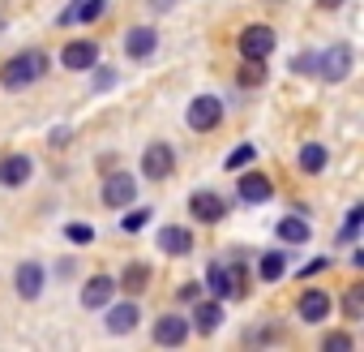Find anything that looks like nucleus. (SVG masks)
<instances>
[{
	"instance_id": "obj_32",
	"label": "nucleus",
	"mask_w": 364,
	"mask_h": 352,
	"mask_svg": "<svg viewBox=\"0 0 364 352\" xmlns=\"http://www.w3.org/2000/svg\"><path fill=\"white\" fill-rule=\"evenodd\" d=\"M112 82H116V73H112V69H99V73H95V86H99V90H107Z\"/></svg>"
},
{
	"instance_id": "obj_28",
	"label": "nucleus",
	"mask_w": 364,
	"mask_h": 352,
	"mask_svg": "<svg viewBox=\"0 0 364 352\" xmlns=\"http://www.w3.org/2000/svg\"><path fill=\"white\" fill-rule=\"evenodd\" d=\"M146 219H150V211L137 207V211H129V215L120 219V228H124V232H137V228H146Z\"/></svg>"
},
{
	"instance_id": "obj_33",
	"label": "nucleus",
	"mask_w": 364,
	"mask_h": 352,
	"mask_svg": "<svg viewBox=\"0 0 364 352\" xmlns=\"http://www.w3.org/2000/svg\"><path fill=\"white\" fill-rule=\"evenodd\" d=\"M326 266H330V262H326V258H317V262H309V266H304V271H300V275H304V279H309V275H317V271H326Z\"/></svg>"
},
{
	"instance_id": "obj_25",
	"label": "nucleus",
	"mask_w": 364,
	"mask_h": 352,
	"mask_svg": "<svg viewBox=\"0 0 364 352\" xmlns=\"http://www.w3.org/2000/svg\"><path fill=\"white\" fill-rule=\"evenodd\" d=\"M300 167H304V172H321V167H326V146H321V142H309V146L300 150Z\"/></svg>"
},
{
	"instance_id": "obj_21",
	"label": "nucleus",
	"mask_w": 364,
	"mask_h": 352,
	"mask_svg": "<svg viewBox=\"0 0 364 352\" xmlns=\"http://www.w3.org/2000/svg\"><path fill=\"white\" fill-rule=\"evenodd\" d=\"M103 9H107V0H82L77 9L60 14V26H69V22H95V18H103Z\"/></svg>"
},
{
	"instance_id": "obj_10",
	"label": "nucleus",
	"mask_w": 364,
	"mask_h": 352,
	"mask_svg": "<svg viewBox=\"0 0 364 352\" xmlns=\"http://www.w3.org/2000/svg\"><path fill=\"white\" fill-rule=\"evenodd\" d=\"M185 339H189V318H180V314H163V318L154 322V343L176 348V343H185Z\"/></svg>"
},
{
	"instance_id": "obj_14",
	"label": "nucleus",
	"mask_w": 364,
	"mask_h": 352,
	"mask_svg": "<svg viewBox=\"0 0 364 352\" xmlns=\"http://www.w3.org/2000/svg\"><path fill=\"white\" fill-rule=\"evenodd\" d=\"M154 48H159V35H154L150 26H133V31L124 35V52H129L133 61H146V56H154Z\"/></svg>"
},
{
	"instance_id": "obj_29",
	"label": "nucleus",
	"mask_w": 364,
	"mask_h": 352,
	"mask_svg": "<svg viewBox=\"0 0 364 352\" xmlns=\"http://www.w3.org/2000/svg\"><path fill=\"white\" fill-rule=\"evenodd\" d=\"M65 237H69L73 245H90V241H95V228H86V224H69Z\"/></svg>"
},
{
	"instance_id": "obj_3",
	"label": "nucleus",
	"mask_w": 364,
	"mask_h": 352,
	"mask_svg": "<svg viewBox=\"0 0 364 352\" xmlns=\"http://www.w3.org/2000/svg\"><path fill=\"white\" fill-rule=\"evenodd\" d=\"M185 120H189V129H198V133H210V129L223 120V99H215V95H198V99L189 103Z\"/></svg>"
},
{
	"instance_id": "obj_8",
	"label": "nucleus",
	"mask_w": 364,
	"mask_h": 352,
	"mask_svg": "<svg viewBox=\"0 0 364 352\" xmlns=\"http://www.w3.org/2000/svg\"><path fill=\"white\" fill-rule=\"evenodd\" d=\"M60 65H65V69H95V65H99V43H95V39H73V43L60 52Z\"/></svg>"
},
{
	"instance_id": "obj_19",
	"label": "nucleus",
	"mask_w": 364,
	"mask_h": 352,
	"mask_svg": "<svg viewBox=\"0 0 364 352\" xmlns=\"http://www.w3.org/2000/svg\"><path fill=\"white\" fill-rule=\"evenodd\" d=\"M146 284H150V266H146V262H129L116 288H124V292H133V296H137V292H146Z\"/></svg>"
},
{
	"instance_id": "obj_9",
	"label": "nucleus",
	"mask_w": 364,
	"mask_h": 352,
	"mask_svg": "<svg viewBox=\"0 0 364 352\" xmlns=\"http://www.w3.org/2000/svg\"><path fill=\"white\" fill-rule=\"evenodd\" d=\"M206 284H210V292H215L219 301H228V296H240V271H236V266H223V262H215V266L206 271Z\"/></svg>"
},
{
	"instance_id": "obj_15",
	"label": "nucleus",
	"mask_w": 364,
	"mask_h": 352,
	"mask_svg": "<svg viewBox=\"0 0 364 352\" xmlns=\"http://www.w3.org/2000/svg\"><path fill=\"white\" fill-rule=\"evenodd\" d=\"M330 292H321V288H309L304 296H300V318L304 322H326L330 318Z\"/></svg>"
},
{
	"instance_id": "obj_13",
	"label": "nucleus",
	"mask_w": 364,
	"mask_h": 352,
	"mask_svg": "<svg viewBox=\"0 0 364 352\" xmlns=\"http://www.w3.org/2000/svg\"><path fill=\"white\" fill-rule=\"evenodd\" d=\"M14 288H18L22 301H35V296L43 292V266H39V262H22L18 275H14Z\"/></svg>"
},
{
	"instance_id": "obj_27",
	"label": "nucleus",
	"mask_w": 364,
	"mask_h": 352,
	"mask_svg": "<svg viewBox=\"0 0 364 352\" xmlns=\"http://www.w3.org/2000/svg\"><path fill=\"white\" fill-rule=\"evenodd\" d=\"M253 155H257V146H249V142H245V146H236V150L228 155V172H236V167H245V163H249Z\"/></svg>"
},
{
	"instance_id": "obj_22",
	"label": "nucleus",
	"mask_w": 364,
	"mask_h": 352,
	"mask_svg": "<svg viewBox=\"0 0 364 352\" xmlns=\"http://www.w3.org/2000/svg\"><path fill=\"white\" fill-rule=\"evenodd\" d=\"M283 271H287V258H283L279 249H270V254H262V262H257V275H262L266 284H274V279H283Z\"/></svg>"
},
{
	"instance_id": "obj_23",
	"label": "nucleus",
	"mask_w": 364,
	"mask_h": 352,
	"mask_svg": "<svg viewBox=\"0 0 364 352\" xmlns=\"http://www.w3.org/2000/svg\"><path fill=\"white\" fill-rule=\"evenodd\" d=\"M279 241L304 245V241H309V224H304V219H283V224H279Z\"/></svg>"
},
{
	"instance_id": "obj_20",
	"label": "nucleus",
	"mask_w": 364,
	"mask_h": 352,
	"mask_svg": "<svg viewBox=\"0 0 364 352\" xmlns=\"http://www.w3.org/2000/svg\"><path fill=\"white\" fill-rule=\"evenodd\" d=\"M219 322H223V305H219V301H206V305H198V309H193V326H198L202 335L219 331Z\"/></svg>"
},
{
	"instance_id": "obj_24",
	"label": "nucleus",
	"mask_w": 364,
	"mask_h": 352,
	"mask_svg": "<svg viewBox=\"0 0 364 352\" xmlns=\"http://www.w3.org/2000/svg\"><path fill=\"white\" fill-rule=\"evenodd\" d=\"M343 314H347V322H360V318H364V284H351V288H347Z\"/></svg>"
},
{
	"instance_id": "obj_7",
	"label": "nucleus",
	"mask_w": 364,
	"mask_h": 352,
	"mask_svg": "<svg viewBox=\"0 0 364 352\" xmlns=\"http://www.w3.org/2000/svg\"><path fill=\"white\" fill-rule=\"evenodd\" d=\"M270 198H274V185H270L266 172H245V176H240V202L262 207V202H270Z\"/></svg>"
},
{
	"instance_id": "obj_6",
	"label": "nucleus",
	"mask_w": 364,
	"mask_h": 352,
	"mask_svg": "<svg viewBox=\"0 0 364 352\" xmlns=\"http://www.w3.org/2000/svg\"><path fill=\"white\" fill-rule=\"evenodd\" d=\"M133 198H137V185H133V176H129V172H112L107 181H103V202H107V207L124 211Z\"/></svg>"
},
{
	"instance_id": "obj_16",
	"label": "nucleus",
	"mask_w": 364,
	"mask_h": 352,
	"mask_svg": "<svg viewBox=\"0 0 364 352\" xmlns=\"http://www.w3.org/2000/svg\"><path fill=\"white\" fill-rule=\"evenodd\" d=\"M112 292H116V279H107V275H95V279L82 288V305H86V309H103V305L112 301Z\"/></svg>"
},
{
	"instance_id": "obj_17",
	"label": "nucleus",
	"mask_w": 364,
	"mask_h": 352,
	"mask_svg": "<svg viewBox=\"0 0 364 352\" xmlns=\"http://www.w3.org/2000/svg\"><path fill=\"white\" fill-rule=\"evenodd\" d=\"M159 249L167 254H193V232L189 228H159Z\"/></svg>"
},
{
	"instance_id": "obj_35",
	"label": "nucleus",
	"mask_w": 364,
	"mask_h": 352,
	"mask_svg": "<svg viewBox=\"0 0 364 352\" xmlns=\"http://www.w3.org/2000/svg\"><path fill=\"white\" fill-rule=\"evenodd\" d=\"M343 0H317V9H338Z\"/></svg>"
},
{
	"instance_id": "obj_30",
	"label": "nucleus",
	"mask_w": 364,
	"mask_h": 352,
	"mask_svg": "<svg viewBox=\"0 0 364 352\" xmlns=\"http://www.w3.org/2000/svg\"><path fill=\"white\" fill-rule=\"evenodd\" d=\"M321 348H326V352H347V348H351V335L334 331V335H326V339H321Z\"/></svg>"
},
{
	"instance_id": "obj_26",
	"label": "nucleus",
	"mask_w": 364,
	"mask_h": 352,
	"mask_svg": "<svg viewBox=\"0 0 364 352\" xmlns=\"http://www.w3.org/2000/svg\"><path fill=\"white\" fill-rule=\"evenodd\" d=\"M262 82H266V61H245L240 86H262Z\"/></svg>"
},
{
	"instance_id": "obj_2",
	"label": "nucleus",
	"mask_w": 364,
	"mask_h": 352,
	"mask_svg": "<svg viewBox=\"0 0 364 352\" xmlns=\"http://www.w3.org/2000/svg\"><path fill=\"white\" fill-rule=\"evenodd\" d=\"M274 43H279L274 26L253 22V26H245V31H240V56H245V61H266V56L274 52Z\"/></svg>"
},
{
	"instance_id": "obj_1",
	"label": "nucleus",
	"mask_w": 364,
	"mask_h": 352,
	"mask_svg": "<svg viewBox=\"0 0 364 352\" xmlns=\"http://www.w3.org/2000/svg\"><path fill=\"white\" fill-rule=\"evenodd\" d=\"M43 73H48V56H43V52H22V56H14V61L0 65V86L22 90V86L39 82Z\"/></svg>"
},
{
	"instance_id": "obj_4",
	"label": "nucleus",
	"mask_w": 364,
	"mask_h": 352,
	"mask_svg": "<svg viewBox=\"0 0 364 352\" xmlns=\"http://www.w3.org/2000/svg\"><path fill=\"white\" fill-rule=\"evenodd\" d=\"M317 73L326 82H343L351 73V43H330V52L317 56Z\"/></svg>"
},
{
	"instance_id": "obj_18",
	"label": "nucleus",
	"mask_w": 364,
	"mask_h": 352,
	"mask_svg": "<svg viewBox=\"0 0 364 352\" xmlns=\"http://www.w3.org/2000/svg\"><path fill=\"white\" fill-rule=\"evenodd\" d=\"M137 318H141V314H137V305H133V301L112 305V309H107V331H112V335H129V331L137 326Z\"/></svg>"
},
{
	"instance_id": "obj_34",
	"label": "nucleus",
	"mask_w": 364,
	"mask_h": 352,
	"mask_svg": "<svg viewBox=\"0 0 364 352\" xmlns=\"http://www.w3.org/2000/svg\"><path fill=\"white\" fill-rule=\"evenodd\" d=\"M198 292H202V284H185V288H180V296H185V301H198Z\"/></svg>"
},
{
	"instance_id": "obj_11",
	"label": "nucleus",
	"mask_w": 364,
	"mask_h": 352,
	"mask_svg": "<svg viewBox=\"0 0 364 352\" xmlns=\"http://www.w3.org/2000/svg\"><path fill=\"white\" fill-rule=\"evenodd\" d=\"M189 211H193V219H202V224H219V219L228 215V202H223L219 194L202 190V194H193V198H189Z\"/></svg>"
},
{
	"instance_id": "obj_31",
	"label": "nucleus",
	"mask_w": 364,
	"mask_h": 352,
	"mask_svg": "<svg viewBox=\"0 0 364 352\" xmlns=\"http://www.w3.org/2000/svg\"><path fill=\"white\" fill-rule=\"evenodd\" d=\"M360 219H364V207H351V211H347V228H343V241H351V237H355Z\"/></svg>"
},
{
	"instance_id": "obj_5",
	"label": "nucleus",
	"mask_w": 364,
	"mask_h": 352,
	"mask_svg": "<svg viewBox=\"0 0 364 352\" xmlns=\"http://www.w3.org/2000/svg\"><path fill=\"white\" fill-rule=\"evenodd\" d=\"M171 167H176V155H171V146L167 142H154V146H146V155H141V172H146V181H167L171 176Z\"/></svg>"
},
{
	"instance_id": "obj_12",
	"label": "nucleus",
	"mask_w": 364,
	"mask_h": 352,
	"mask_svg": "<svg viewBox=\"0 0 364 352\" xmlns=\"http://www.w3.org/2000/svg\"><path fill=\"white\" fill-rule=\"evenodd\" d=\"M31 172H35L31 155H9V159H0V185L18 190V185H26V181H31Z\"/></svg>"
}]
</instances>
